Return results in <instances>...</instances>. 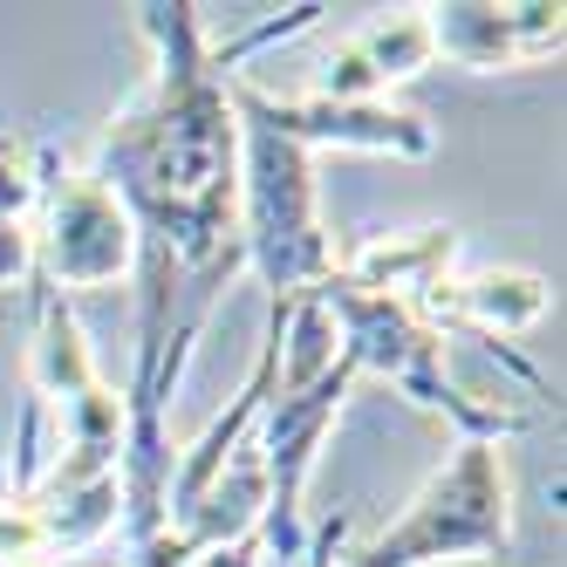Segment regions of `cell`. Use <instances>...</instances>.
Masks as SVG:
<instances>
[{"label": "cell", "instance_id": "12", "mask_svg": "<svg viewBox=\"0 0 567 567\" xmlns=\"http://www.w3.org/2000/svg\"><path fill=\"white\" fill-rule=\"evenodd\" d=\"M28 233H21V219H0V288H8V280H21L28 274Z\"/></svg>", "mask_w": 567, "mask_h": 567}, {"label": "cell", "instance_id": "2", "mask_svg": "<svg viewBox=\"0 0 567 567\" xmlns=\"http://www.w3.org/2000/svg\"><path fill=\"white\" fill-rule=\"evenodd\" d=\"M342 534H349V519L336 513L321 526L308 567H424V560L506 554L513 547V499H506L499 444H458V458L411 499V513H403L383 540L349 554V560H342Z\"/></svg>", "mask_w": 567, "mask_h": 567}, {"label": "cell", "instance_id": "3", "mask_svg": "<svg viewBox=\"0 0 567 567\" xmlns=\"http://www.w3.org/2000/svg\"><path fill=\"white\" fill-rule=\"evenodd\" d=\"M226 90H233L239 131H247V239H239V254L260 267L274 301H295L336 274L329 239L315 226V165L295 137H280L254 110L247 83H226Z\"/></svg>", "mask_w": 567, "mask_h": 567}, {"label": "cell", "instance_id": "1", "mask_svg": "<svg viewBox=\"0 0 567 567\" xmlns=\"http://www.w3.org/2000/svg\"><path fill=\"white\" fill-rule=\"evenodd\" d=\"M144 34L165 55L151 110L124 116L103 131V192L124 213H137L172 260H219V233L233 219L239 192V116L233 90L198 34V8L172 0V8H137Z\"/></svg>", "mask_w": 567, "mask_h": 567}, {"label": "cell", "instance_id": "11", "mask_svg": "<svg viewBox=\"0 0 567 567\" xmlns=\"http://www.w3.org/2000/svg\"><path fill=\"white\" fill-rule=\"evenodd\" d=\"M34 198V172H28V137L0 131V219H14Z\"/></svg>", "mask_w": 567, "mask_h": 567}, {"label": "cell", "instance_id": "7", "mask_svg": "<svg viewBox=\"0 0 567 567\" xmlns=\"http://www.w3.org/2000/svg\"><path fill=\"white\" fill-rule=\"evenodd\" d=\"M34 383L55 403H75L83 390H96L90 342H83V329H75V315L62 308L55 288H42V301H34Z\"/></svg>", "mask_w": 567, "mask_h": 567}, {"label": "cell", "instance_id": "8", "mask_svg": "<svg viewBox=\"0 0 567 567\" xmlns=\"http://www.w3.org/2000/svg\"><path fill=\"white\" fill-rule=\"evenodd\" d=\"M349 42H355V55H362V62H370L377 83H411V75L437 55L424 8H417V14H383V21H370L362 34H349Z\"/></svg>", "mask_w": 567, "mask_h": 567}, {"label": "cell", "instance_id": "9", "mask_svg": "<svg viewBox=\"0 0 567 567\" xmlns=\"http://www.w3.org/2000/svg\"><path fill=\"white\" fill-rule=\"evenodd\" d=\"M458 301L485 321V329H534L547 315V280L540 274H513V267H493V274H472Z\"/></svg>", "mask_w": 567, "mask_h": 567}, {"label": "cell", "instance_id": "6", "mask_svg": "<svg viewBox=\"0 0 567 567\" xmlns=\"http://www.w3.org/2000/svg\"><path fill=\"white\" fill-rule=\"evenodd\" d=\"M431 42L465 69H499L560 42V8H424Z\"/></svg>", "mask_w": 567, "mask_h": 567}, {"label": "cell", "instance_id": "5", "mask_svg": "<svg viewBox=\"0 0 567 567\" xmlns=\"http://www.w3.org/2000/svg\"><path fill=\"white\" fill-rule=\"evenodd\" d=\"M254 110L280 137H295L301 151L308 144H355V151H396V157H431V124L411 110H390V103H267L254 90Z\"/></svg>", "mask_w": 567, "mask_h": 567}, {"label": "cell", "instance_id": "4", "mask_svg": "<svg viewBox=\"0 0 567 567\" xmlns=\"http://www.w3.org/2000/svg\"><path fill=\"white\" fill-rule=\"evenodd\" d=\"M131 213L96 185L75 178L49 198V274L55 288H103L131 267Z\"/></svg>", "mask_w": 567, "mask_h": 567}, {"label": "cell", "instance_id": "10", "mask_svg": "<svg viewBox=\"0 0 567 567\" xmlns=\"http://www.w3.org/2000/svg\"><path fill=\"white\" fill-rule=\"evenodd\" d=\"M62 513H49L42 526V540H62V547H83L90 534H103V526L116 519V472L110 478H90V485H75V493L55 499Z\"/></svg>", "mask_w": 567, "mask_h": 567}]
</instances>
